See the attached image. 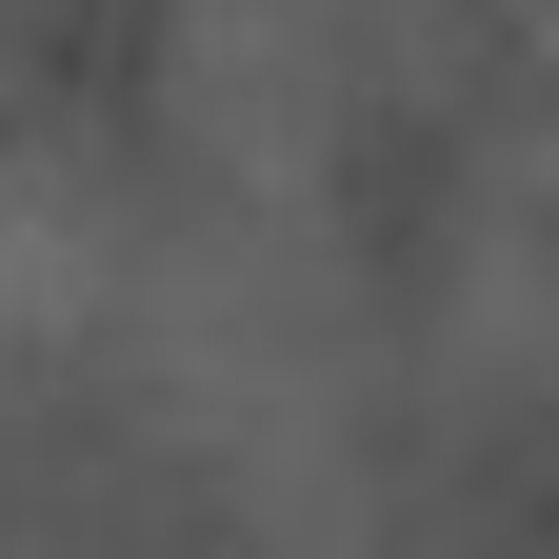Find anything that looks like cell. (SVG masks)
<instances>
[{"instance_id": "1", "label": "cell", "mask_w": 559, "mask_h": 559, "mask_svg": "<svg viewBox=\"0 0 559 559\" xmlns=\"http://www.w3.org/2000/svg\"><path fill=\"white\" fill-rule=\"evenodd\" d=\"M81 340H120L140 419L180 440V479L240 539H360V500H380V320L340 280V221L180 200L160 240H120Z\"/></svg>"}, {"instance_id": "2", "label": "cell", "mask_w": 559, "mask_h": 559, "mask_svg": "<svg viewBox=\"0 0 559 559\" xmlns=\"http://www.w3.org/2000/svg\"><path fill=\"white\" fill-rule=\"evenodd\" d=\"M400 21L419 0H160V120H180L200 200L320 221V180H340V140H360Z\"/></svg>"}]
</instances>
